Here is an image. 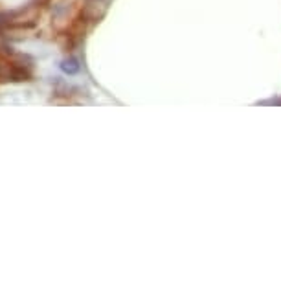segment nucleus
<instances>
[{"instance_id":"nucleus-1","label":"nucleus","mask_w":281,"mask_h":281,"mask_svg":"<svg viewBox=\"0 0 281 281\" xmlns=\"http://www.w3.org/2000/svg\"><path fill=\"white\" fill-rule=\"evenodd\" d=\"M61 68H63L64 72H68V74H74V72H78L79 68H78V64H76V61H64L63 64H61Z\"/></svg>"},{"instance_id":"nucleus-2","label":"nucleus","mask_w":281,"mask_h":281,"mask_svg":"<svg viewBox=\"0 0 281 281\" xmlns=\"http://www.w3.org/2000/svg\"><path fill=\"white\" fill-rule=\"evenodd\" d=\"M6 22H7V15L0 13V26H2V24H6Z\"/></svg>"}]
</instances>
